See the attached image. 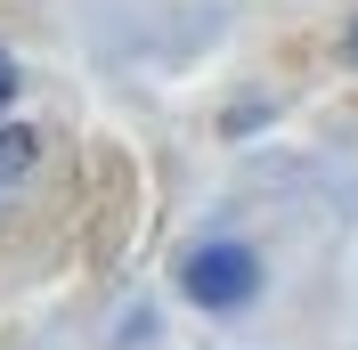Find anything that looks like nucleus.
I'll return each instance as SVG.
<instances>
[{"label":"nucleus","mask_w":358,"mask_h":350,"mask_svg":"<svg viewBox=\"0 0 358 350\" xmlns=\"http://www.w3.org/2000/svg\"><path fill=\"white\" fill-rule=\"evenodd\" d=\"M33 163H41V131H0V196H17Z\"/></svg>","instance_id":"nucleus-2"},{"label":"nucleus","mask_w":358,"mask_h":350,"mask_svg":"<svg viewBox=\"0 0 358 350\" xmlns=\"http://www.w3.org/2000/svg\"><path fill=\"white\" fill-rule=\"evenodd\" d=\"M350 57H358V33H350Z\"/></svg>","instance_id":"nucleus-4"},{"label":"nucleus","mask_w":358,"mask_h":350,"mask_svg":"<svg viewBox=\"0 0 358 350\" xmlns=\"http://www.w3.org/2000/svg\"><path fill=\"white\" fill-rule=\"evenodd\" d=\"M179 285H187V302H203V309H236V302H252L261 261H252L245 244H203V253H187Z\"/></svg>","instance_id":"nucleus-1"},{"label":"nucleus","mask_w":358,"mask_h":350,"mask_svg":"<svg viewBox=\"0 0 358 350\" xmlns=\"http://www.w3.org/2000/svg\"><path fill=\"white\" fill-rule=\"evenodd\" d=\"M8 98H17V57L0 49V106H8Z\"/></svg>","instance_id":"nucleus-3"}]
</instances>
